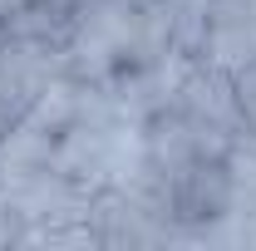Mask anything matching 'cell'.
Returning a JSON list of instances; mask_svg holds the SVG:
<instances>
[{
    "label": "cell",
    "instance_id": "obj_3",
    "mask_svg": "<svg viewBox=\"0 0 256 251\" xmlns=\"http://www.w3.org/2000/svg\"><path fill=\"white\" fill-rule=\"evenodd\" d=\"M5 128H10V118H5V114H0V133H5Z\"/></svg>",
    "mask_w": 256,
    "mask_h": 251
},
{
    "label": "cell",
    "instance_id": "obj_1",
    "mask_svg": "<svg viewBox=\"0 0 256 251\" xmlns=\"http://www.w3.org/2000/svg\"><path fill=\"white\" fill-rule=\"evenodd\" d=\"M172 108H182L192 124L212 128V133H226V138L242 133V108H236L232 74L217 69V64H207V60H192L188 64V74H182V84H178Z\"/></svg>",
    "mask_w": 256,
    "mask_h": 251
},
{
    "label": "cell",
    "instance_id": "obj_2",
    "mask_svg": "<svg viewBox=\"0 0 256 251\" xmlns=\"http://www.w3.org/2000/svg\"><path fill=\"white\" fill-rule=\"evenodd\" d=\"M232 89H236V108H242V128H256V60L232 69Z\"/></svg>",
    "mask_w": 256,
    "mask_h": 251
}]
</instances>
